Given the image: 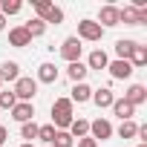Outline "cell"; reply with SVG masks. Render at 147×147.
<instances>
[{
    "instance_id": "33",
    "label": "cell",
    "mask_w": 147,
    "mask_h": 147,
    "mask_svg": "<svg viewBox=\"0 0 147 147\" xmlns=\"http://www.w3.org/2000/svg\"><path fill=\"white\" fill-rule=\"evenodd\" d=\"M138 23H147V9H138Z\"/></svg>"
},
{
    "instance_id": "7",
    "label": "cell",
    "mask_w": 147,
    "mask_h": 147,
    "mask_svg": "<svg viewBox=\"0 0 147 147\" xmlns=\"http://www.w3.org/2000/svg\"><path fill=\"white\" fill-rule=\"evenodd\" d=\"M101 29H110V26H118V9L115 6H101L98 12V20H95Z\"/></svg>"
},
{
    "instance_id": "8",
    "label": "cell",
    "mask_w": 147,
    "mask_h": 147,
    "mask_svg": "<svg viewBox=\"0 0 147 147\" xmlns=\"http://www.w3.org/2000/svg\"><path fill=\"white\" fill-rule=\"evenodd\" d=\"M107 69H110V75H113L115 81H124V78H130V75H133L130 61H113V63H107Z\"/></svg>"
},
{
    "instance_id": "36",
    "label": "cell",
    "mask_w": 147,
    "mask_h": 147,
    "mask_svg": "<svg viewBox=\"0 0 147 147\" xmlns=\"http://www.w3.org/2000/svg\"><path fill=\"white\" fill-rule=\"evenodd\" d=\"M138 147H147V144H138Z\"/></svg>"
},
{
    "instance_id": "21",
    "label": "cell",
    "mask_w": 147,
    "mask_h": 147,
    "mask_svg": "<svg viewBox=\"0 0 147 147\" xmlns=\"http://www.w3.org/2000/svg\"><path fill=\"white\" fill-rule=\"evenodd\" d=\"M133 49H136V40H118V43H115V55H118V61H130Z\"/></svg>"
},
{
    "instance_id": "4",
    "label": "cell",
    "mask_w": 147,
    "mask_h": 147,
    "mask_svg": "<svg viewBox=\"0 0 147 147\" xmlns=\"http://www.w3.org/2000/svg\"><path fill=\"white\" fill-rule=\"evenodd\" d=\"M81 52H84V46H81V40H78V38H66V40L61 43V58H63V61H69V63L81 61Z\"/></svg>"
},
{
    "instance_id": "2",
    "label": "cell",
    "mask_w": 147,
    "mask_h": 147,
    "mask_svg": "<svg viewBox=\"0 0 147 147\" xmlns=\"http://www.w3.org/2000/svg\"><path fill=\"white\" fill-rule=\"evenodd\" d=\"M12 92H15V98H18V101H29V104H32V98L38 95V81H35V78H23V75H20V78L15 81V90H12Z\"/></svg>"
},
{
    "instance_id": "34",
    "label": "cell",
    "mask_w": 147,
    "mask_h": 147,
    "mask_svg": "<svg viewBox=\"0 0 147 147\" xmlns=\"http://www.w3.org/2000/svg\"><path fill=\"white\" fill-rule=\"evenodd\" d=\"M3 29H6V18H3V15H0V32H3Z\"/></svg>"
},
{
    "instance_id": "13",
    "label": "cell",
    "mask_w": 147,
    "mask_h": 147,
    "mask_svg": "<svg viewBox=\"0 0 147 147\" xmlns=\"http://www.w3.org/2000/svg\"><path fill=\"white\" fill-rule=\"evenodd\" d=\"M9 43H12V46H18V49H23V46H29V43H32V38H29V32H26L23 26H15V29L9 32Z\"/></svg>"
},
{
    "instance_id": "5",
    "label": "cell",
    "mask_w": 147,
    "mask_h": 147,
    "mask_svg": "<svg viewBox=\"0 0 147 147\" xmlns=\"http://www.w3.org/2000/svg\"><path fill=\"white\" fill-rule=\"evenodd\" d=\"M12 118L20 121V124L35 121V104H29V101H18V104L12 107Z\"/></svg>"
},
{
    "instance_id": "15",
    "label": "cell",
    "mask_w": 147,
    "mask_h": 147,
    "mask_svg": "<svg viewBox=\"0 0 147 147\" xmlns=\"http://www.w3.org/2000/svg\"><path fill=\"white\" fill-rule=\"evenodd\" d=\"M18 78H20V66H18L15 61H6L3 66H0V84H3V81H12V84H15Z\"/></svg>"
},
{
    "instance_id": "20",
    "label": "cell",
    "mask_w": 147,
    "mask_h": 147,
    "mask_svg": "<svg viewBox=\"0 0 147 147\" xmlns=\"http://www.w3.org/2000/svg\"><path fill=\"white\" fill-rule=\"evenodd\" d=\"M130 66H133V69L147 66V46H138V43H136V49H133V55H130Z\"/></svg>"
},
{
    "instance_id": "19",
    "label": "cell",
    "mask_w": 147,
    "mask_h": 147,
    "mask_svg": "<svg viewBox=\"0 0 147 147\" xmlns=\"http://www.w3.org/2000/svg\"><path fill=\"white\" fill-rule=\"evenodd\" d=\"M90 98H92V90H90L87 84H75V87H72V98H69L72 104H75V101L84 104V101H90Z\"/></svg>"
},
{
    "instance_id": "31",
    "label": "cell",
    "mask_w": 147,
    "mask_h": 147,
    "mask_svg": "<svg viewBox=\"0 0 147 147\" xmlns=\"http://www.w3.org/2000/svg\"><path fill=\"white\" fill-rule=\"evenodd\" d=\"M78 147H98V141H92L90 136H84V138H78Z\"/></svg>"
},
{
    "instance_id": "3",
    "label": "cell",
    "mask_w": 147,
    "mask_h": 147,
    "mask_svg": "<svg viewBox=\"0 0 147 147\" xmlns=\"http://www.w3.org/2000/svg\"><path fill=\"white\" fill-rule=\"evenodd\" d=\"M104 38V29L95 23V20H81L78 23V40H101Z\"/></svg>"
},
{
    "instance_id": "32",
    "label": "cell",
    "mask_w": 147,
    "mask_h": 147,
    "mask_svg": "<svg viewBox=\"0 0 147 147\" xmlns=\"http://www.w3.org/2000/svg\"><path fill=\"white\" fill-rule=\"evenodd\" d=\"M6 138H9V130H6L3 124H0V147H3V144H6Z\"/></svg>"
},
{
    "instance_id": "16",
    "label": "cell",
    "mask_w": 147,
    "mask_h": 147,
    "mask_svg": "<svg viewBox=\"0 0 147 147\" xmlns=\"http://www.w3.org/2000/svg\"><path fill=\"white\" fill-rule=\"evenodd\" d=\"M107 63H110L107 52L104 49H92L90 52V61H87V69H107Z\"/></svg>"
},
{
    "instance_id": "14",
    "label": "cell",
    "mask_w": 147,
    "mask_h": 147,
    "mask_svg": "<svg viewBox=\"0 0 147 147\" xmlns=\"http://www.w3.org/2000/svg\"><path fill=\"white\" fill-rule=\"evenodd\" d=\"M87 63H81V61H75V63H69L66 66V75H69V81H75V84H84V78H87Z\"/></svg>"
},
{
    "instance_id": "30",
    "label": "cell",
    "mask_w": 147,
    "mask_h": 147,
    "mask_svg": "<svg viewBox=\"0 0 147 147\" xmlns=\"http://www.w3.org/2000/svg\"><path fill=\"white\" fill-rule=\"evenodd\" d=\"M49 6H52V3H49V0H32V9L38 12V18H43V15L49 12Z\"/></svg>"
},
{
    "instance_id": "9",
    "label": "cell",
    "mask_w": 147,
    "mask_h": 147,
    "mask_svg": "<svg viewBox=\"0 0 147 147\" xmlns=\"http://www.w3.org/2000/svg\"><path fill=\"white\" fill-rule=\"evenodd\" d=\"M124 101H127V104H133V107L144 104V101H147V87H141V84H133V87L124 92Z\"/></svg>"
},
{
    "instance_id": "28",
    "label": "cell",
    "mask_w": 147,
    "mask_h": 147,
    "mask_svg": "<svg viewBox=\"0 0 147 147\" xmlns=\"http://www.w3.org/2000/svg\"><path fill=\"white\" fill-rule=\"evenodd\" d=\"M55 133H58V130H55L52 124H43V127H38V138H40V141H46V144H52Z\"/></svg>"
},
{
    "instance_id": "12",
    "label": "cell",
    "mask_w": 147,
    "mask_h": 147,
    "mask_svg": "<svg viewBox=\"0 0 147 147\" xmlns=\"http://www.w3.org/2000/svg\"><path fill=\"white\" fill-rule=\"evenodd\" d=\"M35 81H40V84H55V81H58V66H55V63H40Z\"/></svg>"
},
{
    "instance_id": "26",
    "label": "cell",
    "mask_w": 147,
    "mask_h": 147,
    "mask_svg": "<svg viewBox=\"0 0 147 147\" xmlns=\"http://www.w3.org/2000/svg\"><path fill=\"white\" fill-rule=\"evenodd\" d=\"M38 20H43V23H61V20H63V12H61L58 6H49V12H46L43 18H38Z\"/></svg>"
},
{
    "instance_id": "18",
    "label": "cell",
    "mask_w": 147,
    "mask_h": 147,
    "mask_svg": "<svg viewBox=\"0 0 147 147\" xmlns=\"http://www.w3.org/2000/svg\"><path fill=\"white\" fill-rule=\"evenodd\" d=\"M118 23L138 26V9H133V6H124V9H118Z\"/></svg>"
},
{
    "instance_id": "29",
    "label": "cell",
    "mask_w": 147,
    "mask_h": 147,
    "mask_svg": "<svg viewBox=\"0 0 147 147\" xmlns=\"http://www.w3.org/2000/svg\"><path fill=\"white\" fill-rule=\"evenodd\" d=\"M15 104H18V98H15V92H12V90L0 92V110H12Z\"/></svg>"
},
{
    "instance_id": "27",
    "label": "cell",
    "mask_w": 147,
    "mask_h": 147,
    "mask_svg": "<svg viewBox=\"0 0 147 147\" xmlns=\"http://www.w3.org/2000/svg\"><path fill=\"white\" fill-rule=\"evenodd\" d=\"M20 136L32 144V138H38V124L35 121H26V124H20Z\"/></svg>"
},
{
    "instance_id": "23",
    "label": "cell",
    "mask_w": 147,
    "mask_h": 147,
    "mask_svg": "<svg viewBox=\"0 0 147 147\" xmlns=\"http://www.w3.org/2000/svg\"><path fill=\"white\" fill-rule=\"evenodd\" d=\"M23 29L29 32V38H40V35L46 32V23H43V20H38V18H32V20H29Z\"/></svg>"
},
{
    "instance_id": "25",
    "label": "cell",
    "mask_w": 147,
    "mask_h": 147,
    "mask_svg": "<svg viewBox=\"0 0 147 147\" xmlns=\"http://www.w3.org/2000/svg\"><path fill=\"white\" fill-rule=\"evenodd\" d=\"M136 133H138V124L136 121H121V127H118V136L121 138H136Z\"/></svg>"
},
{
    "instance_id": "10",
    "label": "cell",
    "mask_w": 147,
    "mask_h": 147,
    "mask_svg": "<svg viewBox=\"0 0 147 147\" xmlns=\"http://www.w3.org/2000/svg\"><path fill=\"white\" fill-rule=\"evenodd\" d=\"M90 101H95V107H98V110H104V107H113L115 95H113V90H110V87H101V90H92V98H90Z\"/></svg>"
},
{
    "instance_id": "22",
    "label": "cell",
    "mask_w": 147,
    "mask_h": 147,
    "mask_svg": "<svg viewBox=\"0 0 147 147\" xmlns=\"http://www.w3.org/2000/svg\"><path fill=\"white\" fill-rule=\"evenodd\" d=\"M20 9H23V3H20V0H0V15H3V18L18 15Z\"/></svg>"
},
{
    "instance_id": "11",
    "label": "cell",
    "mask_w": 147,
    "mask_h": 147,
    "mask_svg": "<svg viewBox=\"0 0 147 147\" xmlns=\"http://www.w3.org/2000/svg\"><path fill=\"white\" fill-rule=\"evenodd\" d=\"M113 113H115L121 121H133V115H136V107H133V104H127L124 98H115V101H113Z\"/></svg>"
},
{
    "instance_id": "17",
    "label": "cell",
    "mask_w": 147,
    "mask_h": 147,
    "mask_svg": "<svg viewBox=\"0 0 147 147\" xmlns=\"http://www.w3.org/2000/svg\"><path fill=\"white\" fill-rule=\"evenodd\" d=\"M90 133V121L87 118H72V124H69V136L72 138H84Z\"/></svg>"
},
{
    "instance_id": "24",
    "label": "cell",
    "mask_w": 147,
    "mask_h": 147,
    "mask_svg": "<svg viewBox=\"0 0 147 147\" xmlns=\"http://www.w3.org/2000/svg\"><path fill=\"white\" fill-rule=\"evenodd\" d=\"M72 144H75V138H72L66 130H58L55 138H52V147H72Z\"/></svg>"
},
{
    "instance_id": "1",
    "label": "cell",
    "mask_w": 147,
    "mask_h": 147,
    "mask_svg": "<svg viewBox=\"0 0 147 147\" xmlns=\"http://www.w3.org/2000/svg\"><path fill=\"white\" fill-rule=\"evenodd\" d=\"M69 124H72V101L69 98H55V104H52V127L66 130Z\"/></svg>"
},
{
    "instance_id": "35",
    "label": "cell",
    "mask_w": 147,
    "mask_h": 147,
    "mask_svg": "<svg viewBox=\"0 0 147 147\" xmlns=\"http://www.w3.org/2000/svg\"><path fill=\"white\" fill-rule=\"evenodd\" d=\"M20 147H35V144H29V141H26V144H20Z\"/></svg>"
},
{
    "instance_id": "6",
    "label": "cell",
    "mask_w": 147,
    "mask_h": 147,
    "mask_svg": "<svg viewBox=\"0 0 147 147\" xmlns=\"http://www.w3.org/2000/svg\"><path fill=\"white\" fill-rule=\"evenodd\" d=\"M110 136H113V124H110L107 118H98V121L90 124V138H92V141H98V138L104 141V138H110Z\"/></svg>"
}]
</instances>
